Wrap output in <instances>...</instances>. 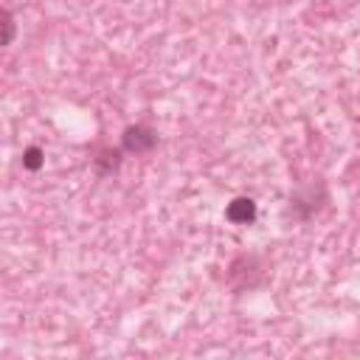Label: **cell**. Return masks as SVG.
<instances>
[{
  "instance_id": "cell-5",
  "label": "cell",
  "mask_w": 360,
  "mask_h": 360,
  "mask_svg": "<svg viewBox=\"0 0 360 360\" xmlns=\"http://www.w3.org/2000/svg\"><path fill=\"white\" fill-rule=\"evenodd\" d=\"M14 42V14L8 8H3V45Z\"/></svg>"
},
{
  "instance_id": "cell-2",
  "label": "cell",
  "mask_w": 360,
  "mask_h": 360,
  "mask_svg": "<svg viewBox=\"0 0 360 360\" xmlns=\"http://www.w3.org/2000/svg\"><path fill=\"white\" fill-rule=\"evenodd\" d=\"M256 202L250 197H233L228 205H225V219L233 222V225H250L256 219Z\"/></svg>"
},
{
  "instance_id": "cell-1",
  "label": "cell",
  "mask_w": 360,
  "mask_h": 360,
  "mask_svg": "<svg viewBox=\"0 0 360 360\" xmlns=\"http://www.w3.org/2000/svg\"><path fill=\"white\" fill-rule=\"evenodd\" d=\"M155 146H158V132L146 124H132L121 135V149L129 152V155H146Z\"/></svg>"
},
{
  "instance_id": "cell-4",
  "label": "cell",
  "mask_w": 360,
  "mask_h": 360,
  "mask_svg": "<svg viewBox=\"0 0 360 360\" xmlns=\"http://www.w3.org/2000/svg\"><path fill=\"white\" fill-rule=\"evenodd\" d=\"M45 166V152L39 149V146H28L25 152H22V169H28V172H39Z\"/></svg>"
},
{
  "instance_id": "cell-3",
  "label": "cell",
  "mask_w": 360,
  "mask_h": 360,
  "mask_svg": "<svg viewBox=\"0 0 360 360\" xmlns=\"http://www.w3.org/2000/svg\"><path fill=\"white\" fill-rule=\"evenodd\" d=\"M121 155H124V149H101V152L93 158V163H96V169H98L101 174H112V172H118V166H121Z\"/></svg>"
}]
</instances>
